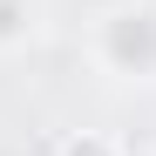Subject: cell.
<instances>
[{"mask_svg": "<svg viewBox=\"0 0 156 156\" xmlns=\"http://www.w3.org/2000/svg\"><path fill=\"white\" fill-rule=\"evenodd\" d=\"M82 55L122 88H156V0H102L82 27Z\"/></svg>", "mask_w": 156, "mask_h": 156, "instance_id": "cell-1", "label": "cell"}, {"mask_svg": "<svg viewBox=\"0 0 156 156\" xmlns=\"http://www.w3.org/2000/svg\"><path fill=\"white\" fill-rule=\"evenodd\" d=\"M55 156H129V143L115 136V129H68V136L55 143Z\"/></svg>", "mask_w": 156, "mask_h": 156, "instance_id": "cell-3", "label": "cell"}, {"mask_svg": "<svg viewBox=\"0 0 156 156\" xmlns=\"http://www.w3.org/2000/svg\"><path fill=\"white\" fill-rule=\"evenodd\" d=\"M41 34V0H0V55H20Z\"/></svg>", "mask_w": 156, "mask_h": 156, "instance_id": "cell-2", "label": "cell"}]
</instances>
